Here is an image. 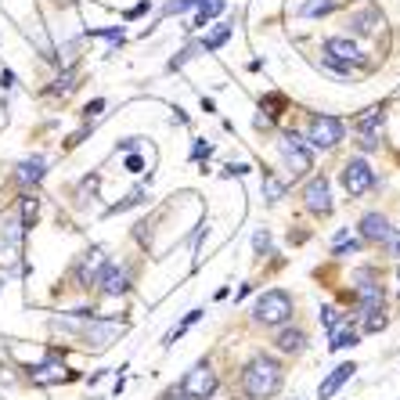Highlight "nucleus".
<instances>
[{"label":"nucleus","mask_w":400,"mask_h":400,"mask_svg":"<svg viewBox=\"0 0 400 400\" xmlns=\"http://www.w3.org/2000/svg\"><path fill=\"white\" fill-rule=\"evenodd\" d=\"M242 390L249 400H267L282 390V364L270 353H256L242 371Z\"/></svg>","instance_id":"1"},{"label":"nucleus","mask_w":400,"mask_h":400,"mask_svg":"<svg viewBox=\"0 0 400 400\" xmlns=\"http://www.w3.org/2000/svg\"><path fill=\"white\" fill-rule=\"evenodd\" d=\"M343 134H346V123L328 112H314L307 123V144L310 148H321V152H332L343 141Z\"/></svg>","instance_id":"2"},{"label":"nucleus","mask_w":400,"mask_h":400,"mask_svg":"<svg viewBox=\"0 0 400 400\" xmlns=\"http://www.w3.org/2000/svg\"><path fill=\"white\" fill-rule=\"evenodd\" d=\"M292 310H296V300H292V292H285V289H267L256 300V307H252L260 325H285L292 318Z\"/></svg>","instance_id":"3"},{"label":"nucleus","mask_w":400,"mask_h":400,"mask_svg":"<svg viewBox=\"0 0 400 400\" xmlns=\"http://www.w3.org/2000/svg\"><path fill=\"white\" fill-rule=\"evenodd\" d=\"M278 152H282V162L285 170L292 174V180L296 177H307L314 170V155H310V144L296 134V130H285L282 141H278Z\"/></svg>","instance_id":"4"},{"label":"nucleus","mask_w":400,"mask_h":400,"mask_svg":"<svg viewBox=\"0 0 400 400\" xmlns=\"http://www.w3.org/2000/svg\"><path fill=\"white\" fill-rule=\"evenodd\" d=\"M343 187L350 199H361L375 187V170L364 162V159H346L343 162Z\"/></svg>","instance_id":"5"},{"label":"nucleus","mask_w":400,"mask_h":400,"mask_svg":"<svg viewBox=\"0 0 400 400\" xmlns=\"http://www.w3.org/2000/svg\"><path fill=\"white\" fill-rule=\"evenodd\" d=\"M119 335H123V325L105 321V318H87V325L79 328V339L87 346H94V350H109Z\"/></svg>","instance_id":"6"},{"label":"nucleus","mask_w":400,"mask_h":400,"mask_svg":"<svg viewBox=\"0 0 400 400\" xmlns=\"http://www.w3.org/2000/svg\"><path fill=\"white\" fill-rule=\"evenodd\" d=\"M213 390H217V371L209 368V361H199L192 371L184 375V383H180V393L195 397V400H206Z\"/></svg>","instance_id":"7"},{"label":"nucleus","mask_w":400,"mask_h":400,"mask_svg":"<svg viewBox=\"0 0 400 400\" xmlns=\"http://www.w3.org/2000/svg\"><path fill=\"white\" fill-rule=\"evenodd\" d=\"M321 58H328V61H339V66H364V51L353 44L350 36H328L325 40V54Z\"/></svg>","instance_id":"8"},{"label":"nucleus","mask_w":400,"mask_h":400,"mask_svg":"<svg viewBox=\"0 0 400 400\" xmlns=\"http://www.w3.org/2000/svg\"><path fill=\"white\" fill-rule=\"evenodd\" d=\"M303 202L314 217H328L332 213V187H328V177L318 174V177H310V184L303 187Z\"/></svg>","instance_id":"9"},{"label":"nucleus","mask_w":400,"mask_h":400,"mask_svg":"<svg viewBox=\"0 0 400 400\" xmlns=\"http://www.w3.org/2000/svg\"><path fill=\"white\" fill-rule=\"evenodd\" d=\"M94 285L105 292V296H123V292L130 289V275H126L123 267H116V263L109 260V263H101V270H98Z\"/></svg>","instance_id":"10"},{"label":"nucleus","mask_w":400,"mask_h":400,"mask_svg":"<svg viewBox=\"0 0 400 400\" xmlns=\"http://www.w3.org/2000/svg\"><path fill=\"white\" fill-rule=\"evenodd\" d=\"M357 227H361V242H371V245H383L393 224H390V220H386L383 213H364V217H361V224H357Z\"/></svg>","instance_id":"11"},{"label":"nucleus","mask_w":400,"mask_h":400,"mask_svg":"<svg viewBox=\"0 0 400 400\" xmlns=\"http://www.w3.org/2000/svg\"><path fill=\"white\" fill-rule=\"evenodd\" d=\"M383 123H386V105H375V109L353 119V130L357 137H383Z\"/></svg>","instance_id":"12"},{"label":"nucleus","mask_w":400,"mask_h":400,"mask_svg":"<svg viewBox=\"0 0 400 400\" xmlns=\"http://www.w3.org/2000/svg\"><path fill=\"white\" fill-rule=\"evenodd\" d=\"M353 371H357V364H353V361H346V364H339V368H332V371H328V378L321 383V390H318V397H321V400L335 397V393H339V386L353 378Z\"/></svg>","instance_id":"13"},{"label":"nucleus","mask_w":400,"mask_h":400,"mask_svg":"<svg viewBox=\"0 0 400 400\" xmlns=\"http://www.w3.org/2000/svg\"><path fill=\"white\" fill-rule=\"evenodd\" d=\"M44 174H47V162H44V155H33V159H26V162H18V174H15V180L22 184V187H29V184H40V180H44Z\"/></svg>","instance_id":"14"},{"label":"nucleus","mask_w":400,"mask_h":400,"mask_svg":"<svg viewBox=\"0 0 400 400\" xmlns=\"http://www.w3.org/2000/svg\"><path fill=\"white\" fill-rule=\"evenodd\" d=\"M346 26L357 36H368V33H375V26H383V15H378L375 8H364V11H353Z\"/></svg>","instance_id":"15"},{"label":"nucleus","mask_w":400,"mask_h":400,"mask_svg":"<svg viewBox=\"0 0 400 400\" xmlns=\"http://www.w3.org/2000/svg\"><path fill=\"white\" fill-rule=\"evenodd\" d=\"M275 346H278L282 353H303V346H307V332H303V328H282V332H278V339H275Z\"/></svg>","instance_id":"16"},{"label":"nucleus","mask_w":400,"mask_h":400,"mask_svg":"<svg viewBox=\"0 0 400 400\" xmlns=\"http://www.w3.org/2000/svg\"><path fill=\"white\" fill-rule=\"evenodd\" d=\"M285 109H289V98H285V94H278V91L260 98V116H267L270 123L282 119V116H285Z\"/></svg>","instance_id":"17"},{"label":"nucleus","mask_w":400,"mask_h":400,"mask_svg":"<svg viewBox=\"0 0 400 400\" xmlns=\"http://www.w3.org/2000/svg\"><path fill=\"white\" fill-rule=\"evenodd\" d=\"M224 8H227V0H209V4H202V8H199L195 22H192V26H184V29H187V33H195V29H206V26L213 22V18H217Z\"/></svg>","instance_id":"18"},{"label":"nucleus","mask_w":400,"mask_h":400,"mask_svg":"<svg viewBox=\"0 0 400 400\" xmlns=\"http://www.w3.org/2000/svg\"><path fill=\"white\" fill-rule=\"evenodd\" d=\"M231 36H235V22H220L209 36H202V44H199V47H202V51H220Z\"/></svg>","instance_id":"19"},{"label":"nucleus","mask_w":400,"mask_h":400,"mask_svg":"<svg viewBox=\"0 0 400 400\" xmlns=\"http://www.w3.org/2000/svg\"><path fill=\"white\" fill-rule=\"evenodd\" d=\"M260 177H263V199H267L270 206H275V202H282L289 187H285V184L275 177V170H267V166H263V170H260Z\"/></svg>","instance_id":"20"},{"label":"nucleus","mask_w":400,"mask_h":400,"mask_svg":"<svg viewBox=\"0 0 400 400\" xmlns=\"http://www.w3.org/2000/svg\"><path fill=\"white\" fill-rule=\"evenodd\" d=\"M61 375H66V364H58L54 357H51V361H44V364H40V368L33 371V383H40V386H47V383H58Z\"/></svg>","instance_id":"21"},{"label":"nucleus","mask_w":400,"mask_h":400,"mask_svg":"<svg viewBox=\"0 0 400 400\" xmlns=\"http://www.w3.org/2000/svg\"><path fill=\"white\" fill-rule=\"evenodd\" d=\"M328 335H332L328 350H346V346H353V343H357V328H350V321H346V325H335Z\"/></svg>","instance_id":"22"},{"label":"nucleus","mask_w":400,"mask_h":400,"mask_svg":"<svg viewBox=\"0 0 400 400\" xmlns=\"http://www.w3.org/2000/svg\"><path fill=\"white\" fill-rule=\"evenodd\" d=\"M36 209H40V202L33 195H22V220H18V224H22V231H29L36 224Z\"/></svg>","instance_id":"23"},{"label":"nucleus","mask_w":400,"mask_h":400,"mask_svg":"<svg viewBox=\"0 0 400 400\" xmlns=\"http://www.w3.org/2000/svg\"><path fill=\"white\" fill-rule=\"evenodd\" d=\"M199 318H202V310H187V314H184V321H180V325H177V328L170 332V335H166V346H170V343L177 339V335H184V332H187V328H192V325H195Z\"/></svg>","instance_id":"24"},{"label":"nucleus","mask_w":400,"mask_h":400,"mask_svg":"<svg viewBox=\"0 0 400 400\" xmlns=\"http://www.w3.org/2000/svg\"><path fill=\"white\" fill-rule=\"evenodd\" d=\"M383 249H386V256H393V260H400V227H390V235H386V242H383Z\"/></svg>","instance_id":"25"},{"label":"nucleus","mask_w":400,"mask_h":400,"mask_svg":"<svg viewBox=\"0 0 400 400\" xmlns=\"http://www.w3.org/2000/svg\"><path fill=\"white\" fill-rule=\"evenodd\" d=\"M252 249H256V256H267V249H270V231H267V227L256 231V238H252Z\"/></svg>","instance_id":"26"},{"label":"nucleus","mask_w":400,"mask_h":400,"mask_svg":"<svg viewBox=\"0 0 400 400\" xmlns=\"http://www.w3.org/2000/svg\"><path fill=\"white\" fill-rule=\"evenodd\" d=\"M386 328V318H383V310H375V314H364V332H383Z\"/></svg>","instance_id":"27"},{"label":"nucleus","mask_w":400,"mask_h":400,"mask_svg":"<svg viewBox=\"0 0 400 400\" xmlns=\"http://www.w3.org/2000/svg\"><path fill=\"white\" fill-rule=\"evenodd\" d=\"M195 4H206V0H170V4H166V15H184L187 8H195Z\"/></svg>","instance_id":"28"},{"label":"nucleus","mask_w":400,"mask_h":400,"mask_svg":"<svg viewBox=\"0 0 400 400\" xmlns=\"http://www.w3.org/2000/svg\"><path fill=\"white\" fill-rule=\"evenodd\" d=\"M144 199H148V195H144V192H134L130 199H123V202H116V206L109 209V213H123V209H130V206H141Z\"/></svg>","instance_id":"29"},{"label":"nucleus","mask_w":400,"mask_h":400,"mask_svg":"<svg viewBox=\"0 0 400 400\" xmlns=\"http://www.w3.org/2000/svg\"><path fill=\"white\" fill-rule=\"evenodd\" d=\"M321 325L332 332L335 325H339V310H335V307H321Z\"/></svg>","instance_id":"30"},{"label":"nucleus","mask_w":400,"mask_h":400,"mask_svg":"<svg viewBox=\"0 0 400 400\" xmlns=\"http://www.w3.org/2000/svg\"><path fill=\"white\" fill-rule=\"evenodd\" d=\"M72 76H76L72 69H69V72H61V76L54 79V87H51V94H58V91H72Z\"/></svg>","instance_id":"31"},{"label":"nucleus","mask_w":400,"mask_h":400,"mask_svg":"<svg viewBox=\"0 0 400 400\" xmlns=\"http://www.w3.org/2000/svg\"><path fill=\"white\" fill-rule=\"evenodd\" d=\"M209 155H213V144H209V141H195V148H192V159H209Z\"/></svg>","instance_id":"32"},{"label":"nucleus","mask_w":400,"mask_h":400,"mask_svg":"<svg viewBox=\"0 0 400 400\" xmlns=\"http://www.w3.org/2000/svg\"><path fill=\"white\" fill-rule=\"evenodd\" d=\"M101 109H105V98H94V101H87V109H83V116H101Z\"/></svg>","instance_id":"33"},{"label":"nucleus","mask_w":400,"mask_h":400,"mask_svg":"<svg viewBox=\"0 0 400 400\" xmlns=\"http://www.w3.org/2000/svg\"><path fill=\"white\" fill-rule=\"evenodd\" d=\"M148 8H152V0H141L137 8H130V11H126V18H141V15H148Z\"/></svg>","instance_id":"34"},{"label":"nucleus","mask_w":400,"mask_h":400,"mask_svg":"<svg viewBox=\"0 0 400 400\" xmlns=\"http://www.w3.org/2000/svg\"><path fill=\"white\" fill-rule=\"evenodd\" d=\"M141 155H126V170H130V174H141Z\"/></svg>","instance_id":"35"},{"label":"nucleus","mask_w":400,"mask_h":400,"mask_svg":"<svg viewBox=\"0 0 400 400\" xmlns=\"http://www.w3.org/2000/svg\"><path fill=\"white\" fill-rule=\"evenodd\" d=\"M137 141H141V137H126V141H119V152H134V148H137Z\"/></svg>","instance_id":"36"},{"label":"nucleus","mask_w":400,"mask_h":400,"mask_svg":"<svg viewBox=\"0 0 400 400\" xmlns=\"http://www.w3.org/2000/svg\"><path fill=\"white\" fill-rule=\"evenodd\" d=\"M0 83H4V87H15V72L4 69V72H0Z\"/></svg>","instance_id":"37"},{"label":"nucleus","mask_w":400,"mask_h":400,"mask_svg":"<svg viewBox=\"0 0 400 400\" xmlns=\"http://www.w3.org/2000/svg\"><path fill=\"white\" fill-rule=\"evenodd\" d=\"M162 400H180V397H174V393H170V397H162Z\"/></svg>","instance_id":"38"},{"label":"nucleus","mask_w":400,"mask_h":400,"mask_svg":"<svg viewBox=\"0 0 400 400\" xmlns=\"http://www.w3.org/2000/svg\"><path fill=\"white\" fill-rule=\"evenodd\" d=\"M397 285H400V270H397Z\"/></svg>","instance_id":"39"}]
</instances>
